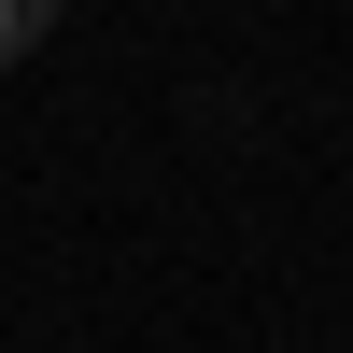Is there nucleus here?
<instances>
[{
	"instance_id": "obj_1",
	"label": "nucleus",
	"mask_w": 353,
	"mask_h": 353,
	"mask_svg": "<svg viewBox=\"0 0 353 353\" xmlns=\"http://www.w3.org/2000/svg\"><path fill=\"white\" fill-rule=\"evenodd\" d=\"M43 28H57V14H43V0H0V71H14V57H28V43H43Z\"/></svg>"
}]
</instances>
